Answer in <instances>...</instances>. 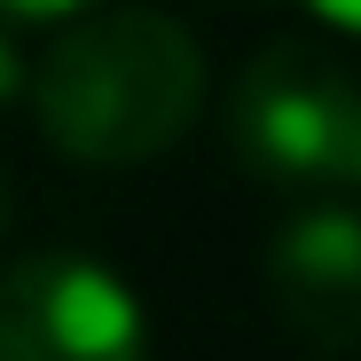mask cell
Returning a JSON list of instances; mask_svg holds the SVG:
<instances>
[{"instance_id":"obj_1","label":"cell","mask_w":361,"mask_h":361,"mask_svg":"<svg viewBox=\"0 0 361 361\" xmlns=\"http://www.w3.org/2000/svg\"><path fill=\"white\" fill-rule=\"evenodd\" d=\"M32 118L79 165H142L204 110V47L165 8H102L32 63Z\"/></svg>"},{"instance_id":"obj_2","label":"cell","mask_w":361,"mask_h":361,"mask_svg":"<svg viewBox=\"0 0 361 361\" xmlns=\"http://www.w3.org/2000/svg\"><path fill=\"white\" fill-rule=\"evenodd\" d=\"M228 149L252 180L361 189V71L314 39L259 47L228 87Z\"/></svg>"},{"instance_id":"obj_3","label":"cell","mask_w":361,"mask_h":361,"mask_svg":"<svg viewBox=\"0 0 361 361\" xmlns=\"http://www.w3.org/2000/svg\"><path fill=\"white\" fill-rule=\"evenodd\" d=\"M0 361H149V314L102 259L32 252L0 267Z\"/></svg>"},{"instance_id":"obj_4","label":"cell","mask_w":361,"mask_h":361,"mask_svg":"<svg viewBox=\"0 0 361 361\" xmlns=\"http://www.w3.org/2000/svg\"><path fill=\"white\" fill-rule=\"evenodd\" d=\"M259 275H267V307L290 338H307L322 353H345L361 338V212L353 204L290 212Z\"/></svg>"},{"instance_id":"obj_5","label":"cell","mask_w":361,"mask_h":361,"mask_svg":"<svg viewBox=\"0 0 361 361\" xmlns=\"http://www.w3.org/2000/svg\"><path fill=\"white\" fill-rule=\"evenodd\" d=\"M24 87H32V63H24V47H16L8 16H0V110H8V102H16Z\"/></svg>"},{"instance_id":"obj_6","label":"cell","mask_w":361,"mask_h":361,"mask_svg":"<svg viewBox=\"0 0 361 361\" xmlns=\"http://www.w3.org/2000/svg\"><path fill=\"white\" fill-rule=\"evenodd\" d=\"M79 8H94V0H0L8 24H55V16H79Z\"/></svg>"},{"instance_id":"obj_7","label":"cell","mask_w":361,"mask_h":361,"mask_svg":"<svg viewBox=\"0 0 361 361\" xmlns=\"http://www.w3.org/2000/svg\"><path fill=\"white\" fill-rule=\"evenodd\" d=\"M307 8H314L330 32H353V39H361V0H307Z\"/></svg>"},{"instance_id":"obj_8","label":"cell","mask_w":361,"mask_h":361,"mask_svg":"<svg viewBox=\"0 0 361 361\" xmlns=\"http://www.w3.org/2000/svg\"><path fill=\"white\" fill-rule=\"evenodd\" d=\"M0 235H8V173H0Z\"/></svg>"}]
</instances>
